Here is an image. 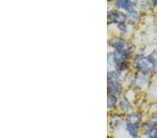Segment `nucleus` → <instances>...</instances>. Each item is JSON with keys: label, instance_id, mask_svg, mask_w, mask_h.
Here are the masks:
<instances>
[{"label": "nucleus", "instance_id": "1a4fd4ad", "mask_svg": "<svg viewBox=\"0 0 157 138\" xmlns=\"http://www.w3.org/2000/svg\"><path fill=\"white\" fill-rule=\"evenodd\" d=\"M118 97L115 94H108L107 97V108L109 111L113 112L118 107Z\"/></svg>", "mask_w": 157, "mask_h": 138}, {"label": "nucleus", "instance_id": "ddd939ff", "mask_svg": "<svg viewBox=\"0 0 157 138\" xmlns=\"http://www.w3.org/2000/svg\"><path fill=\"white\" fill-rule=\"evenodd\" d=\"M117 29L120 30V32L123 34H126L127 32V26H126V22H121V23L117 24Z\"/></svg>", "mask_w": 157, "mask_h": 138}, {"label": "nucleus", "instance_id": "0eeeda50", "mask_svg": "<svg viewBox=\"0 0 157 138\" xmlns=\"http://www.w3.org/2000/svg\"><path fill=\"white\" fill-rule=\"evenodd\" d=\"M125 124L139 130L142 125L141 115L137 112L129 113L125 119Z\"/></svg>", "mask_w": 157, "mask_h": 138}, {"label": "nucleus", "instance_id": "39448f33", "mask_svg": "<svg viewBox=\"0 0 157 138\" xmlns=\"http://www.w3.org/2000/svg\"><path fill=\"white\" fill-rule=\"evenodd\" d=\"M107 18L109 22L113 24H119L127 21L126 13L117 9H110L107 13Z\"/></svg>", "mask_w": 157, "mask_h": 138}, {"label": "nucleus", "instance_id": "9d476101", "mask_svg": "<svg viewBox=\"0 0 157 138\" xmlns=\"http://www.w3.org/2000/svg\"><path fill=\"white\" fill-rule=\"evenodd\" d=\"M117 107L120 109L121 112L128 113L132 109V105H131L130 101L126 97L124 96L119 100Z\"/></svg>", "mask_w": 157, "mask_h": 138}, {"label": "nucleus", "instance_id": "7ed1b4c3", "mask_svg": "<svg viewBox=\"0 0 157 138\" xmlns=\"http://www.w3.org/2000/svg\"><path fill=\"white\" fill-rule=\"evenodd\" d=\"M129 59L130 54L127 52L114 50L108 52L107 54L108 64L111 67L115 68L116 70L119 69L124 65L127 64Z\"/></svg>", "mask_w": 157, "mask_h": 138}, {"label": "nucleus", "instance_id": "20e7f679", "mask_svg": "<svg viewBox=\"0 0 157 138\" xmlns=\"http://www.w3.org/2000/svg\"><path fill=\"white\" fill-rule=\"evenodd\" d=\"M109 46L116 51H121L129 53L131 46L129 43L121 37H113L108 41Z\"/></svg>", "mask_w": 157, "mask_h": 138}, {"label": "nucleus", "instance_id": "6e6552de", "mask_svg": "<svg viewBox=\"0 0 157 138\" xmlns=\"http://www.w3.org/2000/svg\"><path fill=\"white\" fill-rule=\"evenodd\" d=\"M138 4L137 1H128V0H117L114 2V5L116 9L117 10H124L128 11L129 10L134 9L136 5Z\"/></svg>", "mask_w": 157, "mask_h": 138}, {"label": "nucleus", "instance_id": "423d86ee", "mask_svg": "<svg viewBox=\"0 0 157 138\" xmlns=\"http://www.w3.org/2000/svg\"><path fill=\"white\" fill-rule=\"evenodd\" d=\"M124 117L121 113L113 112L109 115L108 124L111 130H118L124 124Z\"/></svg>", "mask_w": 157, "mask_h": 138}, {"label": "nucleus", "instance_id": "dca6fc26", "mask_svg": "<svg viewBox=\"0 0 157 138\" xmlns=\"http://www.w3.org/2000/svg\"><path fill=\"white\" fill-rule=\"evenodd\" d=\"M151 3H152V4L154 5V6H157V0H154V1H152V2H151Z\"/></svg>", "mask_w": 157, "mask_h": 138}, {"label": "nucleus", "instance_id": "f03ea898", "mask_svg": "<svg viewBox=\"0 0 157 138\" xmlns=\"http://www.w3.org/2000/svg\"><path fill=\"white\" fill-rule=\"evenodd\" d=\"M107 89L108 94L120 95L123 91L121 79L117 70H111L107 74Z\"/></svg>", "mask_w": 157, "mask_h": 138}, {"label": "nucleus", "instance_id": "9b49d317", "mask_svg": "<svg viewBox=\"0 0 157 138\" xmlns=\"http://www.w3.org/2000/svg\"><path fill=\"white\" fill-rule=\"evenodd\" d=\"M126 16H127V21L128 24H133L138 22L139 20H140V14L136 11V9H132L129 10L126 13Z\"/></svg>", "mask_w": 157, "mask_h": 138}, {"label": "nucleus", "instance_id": "2eb2a0df", "mask_svg": "<svg viewBox=\"0 0 157 138\" xmlns=\"http://www.w3.org/2000/svg\"><path fill=\"white\" fill-rule=\"evenodd\" d=\"M150 57L154 60V62H155L156 64H157V52L154 51L153 53L151 54Z\"/></svg>", "mask_w": 157, "mask_h": 138}, {"label": "nucleus", "instance_id": "f8f14e48", "mask_svg": "<svg viewBox=\"0 0 157 138\" xmlns=\"http://www.w3.org/2000/svg\"><path fill=\"white\" fill-rule=\"evenodd\" d=\"M138 73V74L136 75L133 80V84L135 85V86L143 87L147 82L148 75L139 73Z\"/></svg>", "mask_w": 157, "mask_h": 138}, {"label": "nucleus", "instance_id": "f257e3e1", "mask_svg": "<svg viewBox=\"0 0 157 138\" xmlns=\"http://www.w3.org/2000/svg\"><path fill=\"white\" fill-rule=\"evenodd\" d=\"M133 67L138 73L149 75L156 71L157 64L150 56H138L132 62Z\"/></svg>", "mask_w": 157, "mask_h": 138}, {"label": "nucleus", "instance_id": "4468645a", "mask_svg": "<svg viewBox=\"0 0 157 138\" xmlns=\"http://www.w3.org/2000/svg\"><path fill=\"white\" fill-rule=\"evenodd\" d=\"M150 6L151 5L148 2H143L140 4V8L145 10H148L149 8H150Z\"/></svg>", "mask_w": 157, "mask_h": 138}, {"label": "nucleus", "instance_id": "f3484780", "mask_svg": "<svg viewBox=\"0 0 157 138\" xmlns=\"http://www.w3.org/2000/svg\"><path fill=\"white\" fill-rule=\"evenodd\" d=\"M132 138H140L139 137H132Z\"/></svg>", "mask_w": 157, "mask_h": 138}]
</instances>
